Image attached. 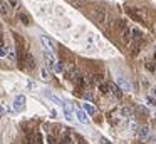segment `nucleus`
I'll list each match as a JSON object with an SVG mask.
<instances>
[{
    "mask_svg": "<svg viewBox=\"0 0 156 144\" xmlns=\"http://www.w3.org/2000/svg\"><path fill=\"white\" fill-rule=\"evenodd\" d=\"M41 44H42V47L45 49V52H54L55 50V44L52 42L51 39H47L45 35H41Z\"/></svg>",
    "mask_w": 156,
    "mask_h": 144,
    "instance_id": "obj_1",
    "label": "nucleus"
},
{
    "mask_svg": "<svg viewBox=\"0 0 156 144\" xmlns=\"http://www.w3.org/2000/svg\"><path fill=\"white\" fill-rule=\"evenodd\" d=\"M134 132H136V137H138L139 141H143V142H144V139L149 136V129H148L146 126H139L138 129L134 131Z\"/></svg>",
    "mask_w": 156,
    "mask_h": 144,
    "instance_id": "obj_2",
    "label": "nucleus"
},
{
    "mask_svg": "<svg viewBox=\"0 0 156 144\" xmlns=\"http://www.w3.org/2000/svg\"><path fill=\"white\" fill-rule=\"evenodd\" d=\"M116 86L121 90H131V84H129L124 77H118V79H116Z\"/></svg>",
    "mask_w": 156,
    "mask_h": 144,
    "instance_id": "obj_3",
    "label": "nucleus"
},
{
    "mask_svg": "<svg viewBox=\"0 0 156 144\" xmlns=\"http://www.w3.org/2000/svg\"><path fill=\"white\" fill-rule=\"evenodd\" d=\"M25 107V97L24 96H17L14 100V109L15 111H24Z\"/></svg>",
    "mask_w": 156,
    "mask_h": 144,
    "instance_id": "obj_4",
    "label": "nucleus"
},
{
    "mask_svg": "<svg viewBox=\"0 0 156 144\" xmlns=\"http://www.w3.org/2000/svg\"><path fill=\"white\" fill-rule=\"evenodd\" d=\"M45 96H47V97H49V99H51L54 104H57V106H61V107L64 106V100H61L57 96H55V94H52V92H49V90H45Z\"/></svg>",
    "mask_w": 156,
    "mask_h": 144,
    "instance_id": "obj_5",
    "label": "nucleus"
},
{
    "mask_svg": "<svg viewBox=\"0 0 156 144\" xmlns=\"http://www.w3.org/2000/svg\"><path fill=\"white\" fill-rule=\"evenodd\" d=\"M82 107H84L82 111H84L86 114H89V116H96V112H98L96 107L92 106V104H89V102H84V106H82Z\"/></svg>",
    "mask_w": 156,
    "mask_h": 144,
    "instance_id": "obj_6",
    "label": "nucleus"
},
{
    "mask_svg": "<svg viewBox=\"0 0 156 144\" xmlns=\"http://www.w3.org/2000/svg\"><path fill=\"white\" fill-rule=\"evenodd\" d=\"M0 12L4 13V15L10 13V5L7 3V0H0Z\"/></svg>",
    "mask_w": 156,
    "mask_h": 144,
    "instance_id": "obj_7",
    "label": "nucleus"
},
{
    "mask_svg": "<svg viewBox=\"0 0 156 144\" xmlns=\"http://www.w3.org/2000/svg\"><path fill=\"white\" fill-rule=\"evenodd\" d=\"M25 62H27V67L29 69H34L35 67V60H34V55H32V54H25Z\"/></svg>",
    "mask_w": 156,
    "mask_h": 144,
    "instance_id": "obj_8",
    "label": "nucleus"
},
{
    "mask_svg": "<svg viewBox=\"0 0 156 144\" xmlns=\"http://www.w3.org/2000/svg\"><path fill=\"white\" fill-rule=\"evenodd\" d=\"M76 114H77V119L81 121L82 124H87V121H89V119H87V114H86L84 111H82V109H79Z\"/></svg>",
    "mask_w": 156,
    "mask_h": 144,
    "instance_id": "obj_9",
    "label": "nucleus"
},
{
    "mask_svg": "<svg viewBox=\"0 0 156 144\" xmlns=\"http://www.w3.org/2000/svg\"><path fill=\"white\" fill-rule=\"evenodd\" d=\"M109 89H111V92L114 94V96L118 97V99H121V97H122V90L119 89L118 86H109Z\"/></svg>",
    "mask_w": 156,
    "mask_h": 144,
    "instance_id": "obj_10",
    "label": "nucleus"
},
{
    "mask_svg": "<svg viewBox=\"0 0 156 144\" xmlns=\"http://www.w3.org/2000/svg\"><path fill=\"white\" fill-rule=\"evenodd\" d=\"M98 89H99V92H101V94H109V90H111V89H109V86H108L106 82H99Z\"/></svg>",
    "mask_w": 156,
    "mask_h": 144,
    "instance_id": "obj_11",
    "label": "nucleus"
},
{
    "mask_svg": "<svg viewBox=\"0 0 156 144\" xmlns=\"http://www.w3.org/2000/svg\"><path fill=\"white\" fill-rule=\"evenodd\" d=\"M119 114H121V117H131L133 116V111L129 109V107H122V109L119 111Z\"/></svg>",
    "mask_w": 156,
    "mask_h": 144,
    "instance_id": "obj_12",
    "label": "nucleus"
},
{
    "mask_svg": "<svg viewBox=\"0 0 156 144\" xmlns=\"http://www.w3.org/2000/svg\"><path fill=\"white\" fill-rule=\"evenodd\" d=\"M122 39H124L126 42L131 40V29H129V27H124V29H122Z\"/></svg>",
    "mask_w": 156,
    "mask_h": 144,
    "instance_id": "obj_13",
    "label": "nucleus"
},
{
    "mask_svg": "<svg viewBox=\"0 0 156 144\" xmlns=\"http://www.w3.org/2000/svg\"><path fill=\"white\" fill-rule=\"evenodd\" d=\"M61 144H72V137L69 132H64V136H62L61 139Z\"/></svg>",
    "mask_w": 156,
    "mask_h": 144,
    "instance_id": "obj_14",
    "label": "nucleus"
},
{
    "mask_svg": "<svg viewBox=\"0 0 156 144\" xmlns=\"http://www.w3.org/2000/svg\"><path fill=\"white\" fill-rule=\"evenodd\" d=\"M131 33H133V37H134L136 40H141L143 39V33H141V30H138V29H131Z\"/></svg>",
    "mask_w": 156,
    "mask_h": 144,
    "instance_id": "obj_15",
    "label": "nucleus"
},
{
    "mask_svg": "<svg viewBox=\"0 0 156 144\" xmlns=\"http://www.w3.org/2000/svg\"><path fill=\"white\" fill-rule=\"evenodd\" d=\"M19 19L22 20V23H24V25H29V23H30V19H29L25 13H19Z\"/></svg>",
    "mask_w": 156,
    "mask_h": 144,
    "instance_id": "obj_16",
    "label": "nucleus"
},
{
    "mask_svg": "<svg viewBox=\"0 0 156 144\" xmlns=\"http://www.w3.org/2000/svg\"><path fill=\"white\" fill-rule=\"evenodd\" d=\"M41 76H42V79H44V80H49V79H51V76H49V70L45 69V67H42V69H41Z\"/></svg>",
    "mask_w": 156,
    "mask_h": 144,
    "instance_id": "obj_17",
    "label": "nucleus"
},
{
    "mask_svg": "<svg viewBox=\"0 0 156 144\" xmlns=\"http://www.w3.org/2000/svg\"><path fill=\"white\" fill-rule=\"evenodd\" d=\"M128 13H129V17H131V19H134V20H136V22H143V19H141V17H139L138 13H134L133 10H128Z\"/></svg>",
    "mask_w": 156,
    "mask_h": 144,
    "instance_id": "obj_18",
    "label": "nucleus"
},
{
    "mask_svg": "<svg viewBox=\"0 0 156 144\" xmlns=\"http://www.w3.org/2000/svg\"><path fill=\"white\" fill-rule=\"evenodd\" d=\"M7 3L10 5V9H19V0H7Z\"/></svg>",
    "mask_w": 156,
    "mask_h": 144,
    "instance_id": "obj_19",
    "label": "nucleus"
},
{
    "mask_svg": "<svg viewBox=\"0 0 156 144\" xmlns=\"http://www.w3.org/2000/svg\"><path fill=\"white\" fill-rule=\"evenodd\" d=\"M146 102H148L149 106H156V99H154V97H151V96L146 97Z\"/></svg>",
    "mask_w": 156,
    "mask_h": 144,
    "instance_id": "obj_20",
    "label": "nucleus"
},
{
    "mask_svg": "<svg viewBox=\"0 0 156 144\" xmlns=\"http://www.w3.org/2000/svg\"><path fill=\"white\" fill-rule=\"evenodd\" d=\"M47 144H57V142H55V137L52 136V134H49V136H47Z\"/></svg>",
    "mask_w": 156,
    "mask_h": 144,
    "instance_id": "obj_21",
    "label": "nucleus"
},
{
    "mask_svg": "<svg viewBox=\"0 0 156 144\" xmlns=\"http://www.w3.org/2000/svg\"><path fill=\"white\" fill-rule=\"evenodd\" d=\"M149 94H151V97H154V99H156V86L149 87Z\"/></svg>",
    "mask_w": 156,
    "mask_h": 144,
    "instance_id": "obj_22",
    "label": "nucleus"
},
{
    "mask_svg": "<svg viewBox=\"0 0 156 144\" xmlns=\"http://www.w3.org/2000/svg\"><path fill=\"white\" fill-rule=\"evenodd\" d=\"M99 142H101V144H112L111 141H108L106 137H101V141H99Z\"/></svg>",
    "mask_w": 156,
    "mask_h": 144,
    "instance_id": "obj_23",
    "label": "nucleus"
},
{
    "mask_svg": "<svg viewBox=\"0 0 156 144\" xmlns=\"http://www.w3.org/2000/svg\"><path fill=\"white\" fill-rule=\"evenodd\" d=\"M146 67H148L149 70H153V69H154V65H153V64H146Z\"/></svg>",
    "mask_w": 156,
    "mask_h": 144,
    "instance_id": "obj_24",
    "label": "nucleus"
},
{
    "mask_svg": "<svg viewBox=\"0 0 156 144\" xmlns=\"http://www.w3.org/2000/svg\"><path fill=\"white\" fill-rule=\"evenodd\" d=\"M79 144H87V142H86V141H81V142H79Z\"/></svg>",
    "mask_w": 156,
    "mask_h": 144,
    "instance_id": "obj_25",
    "label": "nucleus"
},
{
    "mask_svg": "<svg viewBox=\"0 0 156 144\" xmlns=\"http://www.w3.org/2000/svg\"><path fill=\"white\" fill-rule=\"evenodd\" d=\"M154 60H156V50H154Z\"/></svg>",
    "mask_w": 156,
    "mask_h": 144,
    "instance_id": "obj_26",
    "label": "nucleus"
},
{
    "mask_svg": "<svg viewBox=\"0 0 156 144\" xmlns=\"http://www.w3.org/2000/svg\"><path fill=\"white\" fill-rule=\"evenodd\" d=\"M25 144H32V142H29V141H27V142H25Z\"/></svg>",
    "mask_w": 156,
    "mask_h": 144,
    "instance_id": "obj_27",
    "label": "nucleus"
}]
</instances>
